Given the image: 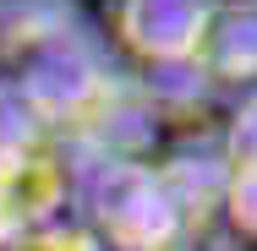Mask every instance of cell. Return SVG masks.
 Returning a JSON list of instances; mask_svg holds the SVG:
<instances>
[{"label":"cell","mask_w":257,"mask_h":251,"mask_svg":"<svg viewBox=\"0 0 257 251\" xmlns=\"http://www.w3.org/2000/svg\"><path fill=\"white\" fill-rule=\"evenodd\" d=\"M88 235L104 251H192V229L159 164H82Z\"/></svg>","instance_id":"obj_1"},{"label":"cell","mask_w":257,"mask_h":251,"mask_svg":"<svg viewBox=\"0 0 257 251\" xmlns=\"http://www.w3.org/2000/svg\"><path fill=\"white\" fill-rule=\"evenodd\" d=\"M219 164H224V218L246 240H257V93H246L224 120Z\"/></svg>","instance_id":"obj_6"},{"label":"cell","mask_w":257,"mask_h":251,"mask_svg":"<svg viewBox=\"0 0 257 251\" xmlns=\"http://www.w3.org/2000/svg\"><path fill=\"white\" fill-rule=\"evenodd\" d=\"M186 77L203 88H246L257 93V0H213L186 60Z\"/></svg>","instance_id":"obj_5"},{"label":"cell","mask_w":257,"mask_h":251,"mask_svg":"<svg viewBox=\"0 0 257 251\" xmlns=\"http://www.w3.org/2000/svg\"><path fill=\"white\" fill-rule=\"evenodd\" d=\"M213 0H109V28L159 71H186Z\"/></svg>","instance_id":"obj_4"},{"label":"cell","mask_w":257,"mask_h":251,"mask_svg":"<svg viewBox=\"0 0 257 251\" xmlns=\"http://www.w3.org/2000/svg\"><path fill=\"white\" fill-rule=\"evenodd\" d=\"M11 251H104V246L88 235V224H66V218H55V224H44V229L22 235Z\"/></svg>","instance_id":"obj_7"},{"label":"cell","mask_w":257,"mask_h":251,"mask_svg":"<svg viewBox=\"0 0 257 251\" xmlns=\"http://www.w3.org/2000/svg\"><path fill=\"white\" fill-rule=\"evenodd\" d=\"M71 197V158L39 137L0 142V251L60 218Z\"/></svg>","instance_id":"obj_2"},{"label":"cell","mask_w":257,"mask_h":251,"mask_svg":"<svg viewBox=\"0 0 257 251\" xmlns=\"http://www.w3.org/2000/svg\"><path fill=\"white\" fill-rule=\"evenodd\" d=\"M77 44H93V28L77 0H0V82Z\"/></svg>","instance_id":"obj_3"}]
</instances>
